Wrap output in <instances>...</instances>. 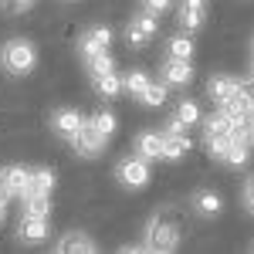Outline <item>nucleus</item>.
I'll use <instances>...</instances> for the list:
<instances>
[{
	"label": "nucleus",
	"mask_w": 254,
	"mask_h": 254,
	"mask_svg": "<svg viewBox=\"0 0 254 254\" xmlns=\"http://www.w3.org/2000/svg\"><path fill=\"white\" fill-rule=\"evenodd\" d=\"M0 64L14 75V78H24L38 68V44L27 38H10L0 51Z\"/></svg>",
	"instance_id": "2"
},
{
	"label": "nucleus",
	"mask_w": 254,
	"mask_h": 254,
	"mask_svg": "<svg viewBox=\"0 0 254 254\" xmlns=\"http://www.w3.org/2000/svg\"><path fill=\"white\" fill-rule=\"evenodd\" d=\"M55 187H58V173L51 170V166H31V183H27V196H51L55 193Z\"/></svg>",
	"instance_id": "14"
},
{
	"label": "nucleus",
	"mask_w": 254,
	"mask_h": 254,
	"mask_svg": "<svg viewBox=\"0 0 254 254\" xmlns=\"http://www.w3.org/2000/svg\"><path fill=\"white\" fill-rule=\"evenodd\" d=\"M116 180L126 187V190H146L149 180H153V170H149V159H142L139 153L126 156L116 166Z\"/></svg>",
	"instance_id": "3"
},
{
	"label": "nucleus",
	"mask_w": 254,
	"mask_h": 254,
	"mask_svg": "<svg viewBox=\"0 0 254 254\" xmlns=\"http://www.w3.org/2000/svg\"><path fill=\"white\" fill-rule=\"evenodd\" d=\"M251 251H254V244H251Z\"/></svg>",
	"instance_id": "30"
},
{
	"label": "nucleus",
	"mask_w": 254,
	"mask_h": 254,
	"mask_svg": "<svg viewBox=\"0 0 254 254\" xmlns=\"http://www.w3.org/2000/svg\"><path fill=\"white\" fill-rule=\"evenodd\" d=\"M241 207L248 217H254V176H248L244 187H241Z\"/></svg>",
	"instance_id": "25"
},
{
	"label": "nucleus",
	"mask_w": 254,
	"mask_h": 254,
	"mask_svg": "<svg viewBox=\"0 0 254 254\" xmlns=\"http://www.w3.org/2000/svg\"><path fill=\"white\" fill-rule=\"evenodd\" d=\"M85 122H88V126H92V129H95V132H98L102 139H105V142L116 136V129H119L116 112H109V109H102V112H95V116H88Z\"/></svg>",
	"instance_id": "19"
},
{
	"label": "nucleus",
	"mask_w": 254,
	"mask_h": 254,
	"mask_svg": "<svg viewBox=\"0 0 254 254\" xmlns=\"http://www.w3.org/2000/svg\"><path fill=\"white\" fill-rule=\"evenodd\" d=\"M159 71H163V81H166V88H183V85H190V81H193V61L166 58Z\"/></svg>",
	"instance_id": "11"
},
{
	"label": "nucleus",
	"mask_w": 254,
	"mask_h": 254,
	"mask_svg": "<svg viewBox=\"0 0 254 254\" xmlns=\"http://www.w3.org/2000/svg\"><path fill=\"white\" fill-rule=\"evenodd\" d=\"M196 55V44L190 34H176V38L166 41V58H183V61H193Z\"/></svg>",
	"instance_id": "20"
},
{
	"label": "nucleus",
	"mask_w": 254,
	"mask_h": 254,
	"mask_svg": "<svg viewBox=\"0 0 254 254\" xmlns=\"http://www.w3.org/2000/svg\"><path fill=\"white\" fill-rule=\"evenodd\" d=\"M3 217H7V200H0V224H3Z\"/></svg>",
	"instance_id": "28"
},
{
	"label": "nucleus",
	"mask_w": 254,
	"mask_h": 254,
	"mask_svg": "<svg viewBox=\"0 0 254 254\" xmlns=\"http://www.w3.org/2000/svg\"><path fill=\"white\" fill-rule=\"evenodd\" d=\"M166 98H170L166 81H149V85H146V92H142L136 102H139V105H146V109H163V105H166Z\"/></svg>",
	"instance_id": "21"
},
{
	"label": "nucleus",
	"mask_w": 254,
	"mask_h": 254,
	"mask_svg": "<svg viewBox=\"0 0 254 254\" xmlns=\"http://www.w3.org/2000/svg\"><path fill=\"white\" fill-rule=\"evenodd\" d=\"M92 88L98 92V98H119L122 95V75H119V71L92 75Z\"/></svg>",
	"instance_id": "18"
},
{
	"label": "nucleus",
	"mask_w": 254,
	"mask_h": 254,
	"mask_svg": "<svg viewBox=\"0 0 254 254\" xmlns=\"http://www.w3.org/2000/svg\"><path fill=\"white\" fill-rule=\"evenodd\" d=\"M173 7V0H139V10H146V14H166Z\"/></svg>",
	"instance_id": "27"
},
{
	"label": "nucleus",
	"mask_w": 254,
	"mask_h": 254,
	"mask_svg": "<svg viewBox=\"0 0 254 254\" xmlns=\"http://www.w3.org/2000/svg\"><path fill=\"white\" fill-rule=\"evenodd\" d=\"M193 153V139L190 132H163V159L166 163H180Z\"/></svg>",
	"instance_id": "13"
},
{
	"label": "nucleus",
	"mask_w": 254,
	"mask_h": 254,
	"mask_svg": "<svg viewBox=\"0 0 254 254\" xmlns=\"http://www.w3.org/2000/svg\"><path fill=\"white\" fill-rule=\"evenodd\" d=\"M142 234H146V251H156V254H170L180 248V224H176V217L170 210H156V214L146 220V227H142Z\"/></svg>",
	"instance_id": "1"
},
{
	"label": "nucleus",
	"mask_w": 254,
	"mask_h": 254,
	"mask_svg": "<svg viewBox=\"0 0 254 254\" xmlns=\"http://www.w3.org/2000/svg\"><path fill=\"white\" fill-rule=\"evenodd\" d=\"M17 234H20V241H27V244H41V241H48V234H51V217L20 214Z\"/></svg>",
	"instance_id": "12"
},
{
	"label": "nucleus",
	"mask_w": 254,
	"mask_h": 254,
	"mask_svg": "<svg viewBox=\"0 0 254 254\" xmlns=\"http://www.w3.org/2000/svg\"><path fill=\"white\" fill-rule=\"evenodd\" d=\"M55 251H61V254H95L98 244H95L88 234H85V231H68V234L58 237Z\"/></svg>",
	"instance_id": "15"
},
{
	"label": "nucleus",
	"mask_w": 254,
	"mask_h": 254,
	"mask_svg": "<svg viewBox=\"0 0 254 254\" xmlns=\"http://www.w3.org/2000/svg\"><path fill=\"white\" fill-rule=\"evenodd\" d=\"M81 122H85V116H81L78 109H71V105H64V109H55V112H51V129H55V136H61L64 142L81 129Z\"/></svg>",
	"instance_id": "10"
},
{
	"label": "nucleus",
	"mask_w": 254,
	"mask_h": 254,
	"mask_svg": "<svg viewBox=\"0 0 254 254\" xmlns=\"http://www.w3.org/2000/svg\"><path fill=\"white\" fill-rule=\"evenodd\" d=\"M112 27L109 24H92V27H85L78 38V55L81 58H88V55H95V51H112Z\"/></svg>",
	"instance_id": "6"
},
{
	"label": "nucleus",
	"mask_w": 254,
	"mask_h": 254,
	"mask_svg": "<svg viewBox=\"0 0 254 254\" xmlns=\"http://www.w3.org/2000/svg\"><path fill=\"white\" fill-rule=\"evenodd\" d=\"M190 203H193V210L200 217H220V214H224V196L217 193V190H210V187L196 190Z\"/></svg>",
	"instance_id": "17"
},
{
	"label": "nucleus",
	"mask_w": 254,
	"mask_h": 254,
	"mask_svg": "<svg viewBox=\"0 0 254 254\" xmlns=\"http://www.w3.org/2000/svg\"><path fill=\"white\" fill-rule=\"evenodd\" d=\"M159 34V20L156 14H146V10H139V14H132L129 17V24H126V44L129 48H146L149 41Z\"/></svg>",
	"instance_id": "4"
},
{
	"label": "nucleus",
	"mask_w": 254,
	"mask_h": 254,
	"mask_svg": "<svg viewBox=\"0 0 254 254\" xmlns=\"http://www.w3.org/2000/svg\"><path fill=\"white\" fill-rule=\"evenodd\" d=\"M176 20H180V27L187 34L200 31L203 20H207V0H180L176 3Z\"/></svg>",
	"instance_id": "9"
},
{
	"label": "nucleus",
	"mask_w": 254,
	"mask_h": 254,
	"mask_svg": "<svg viewBox=\"0 0 254 254\" xmlns=\"http://www.w3.org/2000/svg\"><path fill=\"white\" fill-rule=\"evenodd\" d=\"M24 207H20V214H31V217H55V203H51V196H27V200H20Z\"/></svg>",
	"instance_id": "24"
},
{
	"label": "nucleus",
	"mask_w": 254,
	"mask_h": 254,
	"mask_svg": "<svg viewBox=\"0 0 254 254\" xmlns=\"http://www.w3.org/2000/svg\"><path fill=\"white\" fill-rule=\"evenodd\" d=\"M85 61V71H88V78L92 75H102V71H116V58H112V51H95V55H88Z\"/></svg>",
	"instance_id": "23"
},
{
	"label": "nucleus",
	"mask_w": 254,
	"mask_h": 254,
	"mask_svg": "<svg viewBox=\"0 0 254 254\" xmlns=\"http://www.w3.org/2000/svg\"><path fill=\"white\" fill-rule=\"evenodd\" d=\"M200 105H196L193 98H183L180 105H176V112L170 116V122L163 126V132H190V126H200Z\"/></svg>",
	"instance_id": "8"
},
{
	"label": "nucleus",
	"mask_w": 254,
	"mask_h": 254,
	"mask_svg": "<svg viewBox=\"0 0 254 254\" xmlns=\"http://www.w3.org/2000/svg\"><path fill=\"white\" fill-rule=\"evenodd\" d=\"M146 85H149V71H142V68H129V71L122 75V92H129L132 98L142 95Z\"/></svg>",
	"instance_id": "22"
},
{
	"label": "nucleus",
	"mask_w": 254,
	"mask_h": 254,
	"mask_svg": "<svg viewBox=\"0 0 254 254\" xmlns=\"http://www.w3.org/2000/svg\"><path fill=\"white\" fill-rule=\"evenodd\" d=\"M241 92H244L241 78L224 75V71H214V75H210V81H207V98H210L214 105H227V102H231V98H237Z\"/></svg>",
	"instance_id": "7"
},
{
	"label": "nucleus",
	"mask_w": 254,
	"mask_h": 254,
	"mask_svg": "<svg viewBox=\"0 0 254 254\" xmlns=\"http://www.w3.org/2000/svg\"><path fill=\"white\" fill-rule=\"evenodd\" d=\"M132 149H136L142 159H163V132H156V129H142L136 139H132Z\"/></svg>",
	"instance_id": "16"
},
{
	"label": "nucleus",
	"mask_w": 254,
	"mask_h": 254,
	"mask_svg": "<svg viewBox=\"0 0 254 254\" xmlns=\"http://www.w3.org/2000/svg\"><path fill=\"white\" fill-rule=\"evenodd\" d=\"M27 183H31V166H20V163H14V166H3L0 170V200H24V193H27Z\"/></svg>",
	"instance_id": "5"
},
{
	"label": "nucleus",
	"mask_w": 254,
	"mask_h": 254,
	"mask_svg": "<svg viewBox=\"0 0 254 254\" xmlns=\"http://www.w3.org/2000/svg\"><path fill=\"white\" fill-rule=\"evenodd\" d=\"M248 68H251V75H254V51H251V61H248Z\"/></svg>",
	"instance_id": "29"
},
{
	"label": "nucleus",
	"mask_w": 254,
	"mask_h": 254,
	"mask_svg": "<svg viewBox=\"0 0 254 254\" xmlns=\"http://www.w3.org/2000/svg\"><path fill=\"white\" fill-rule=\"evenodd\" d=\"M38 0H0V10L3 14H27Z\"/></svg>",
	"instance_id": "26"
}]
</instances>
